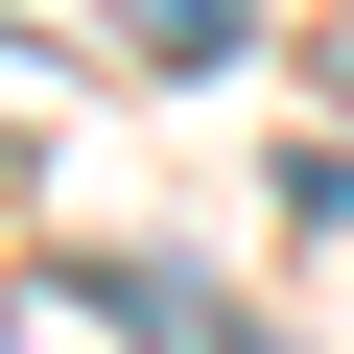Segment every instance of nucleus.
<instances>
[{"instance_id": "obj_1", "label": "nucleus", "mask_w": 354, "mask_h": 354, "mask_svg": "<svg viewBox=\"0 0 354 354\" xmlns=\"http://www.w3.org/2000/svg\"><path fill=\"white\" fill-rule=\"evenodd\" d=\"M71 283H95V307H118L142 354H260V330H236V307H213L189 260H71Z\"/></svg>"}, {"instance_id": "obj_3", "label": "nucleus", "mask_w": 354, "mask_h": 354, "mask_svg": "<svg viewBox=\"0 0 354 354\" xmlns=\"http://www.w3.org/2000/svg\"><path fill=\"white\" fill-rule=\"evenodd\" d=\"M0 189H24V142H0Z\"/></svg>"}, {"instance_id": "obj_2", "label": "nucleus", "mask_w": 354, "mask_h": 354, "mask_svg": "<svg viewBox=\"0 0 354 354\" xmlns=\"http://www.w3.org/2000/svg\"><path fill=\"white\" fill-rule=\"evenodd\" d=\"M118 24H142L165 71H213V48H236V0H118Z\"/></svg>"}]
</instances>
